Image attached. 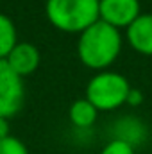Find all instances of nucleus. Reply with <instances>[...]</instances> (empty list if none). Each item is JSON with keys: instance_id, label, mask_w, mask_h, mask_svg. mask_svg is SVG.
<instances>
[{"instance_id": "f257e3e1", "label": "nucleus", "mask_w": 152, "mask_h": 154, "mask_svg": "<svg viewBox=\"0 0 152 154\" xmlns=\"http://www.w3.org/2000/svg\"><path fill=\"white\" fill-rule=\"evenodd\" d=\"M122 48V34L120 29L113 27L104 20L93 22L82 32H79L77 39V54L81 61L95 70L108 68L118 57Z\"/></svg>"}, {"instance_id": "f03ea898", "label": "nucleus", "mask_w": 152, "mask_h": 154, "mask_svg": "<svg viewBox=\"0 0 152 154\" xmlns=\"http://www.w3.org/2000/svg\"><path fill=\"white\" fill-rule=\"evenodd\" d=\"M45 13L57 29L82 32L99 20V0H47Z\"/></svg>"}, {"instance_id": "7ed1b4c3", "label": "nucleus", "mask_w": 152, "mask_h": 154, "mask_svg": "<svg viewBox=\"0 0 152 154\" xmlns=\"http://www.w3.org/2000/svg\"><path fill=\"white\" fill-rule=\"evenodd\" d=\"M131 84L127 77L113 70H99L86 84V99L99 109L108 111L127 100Z\"/></svg>"}, {"instance_id": "20e7f679", "label": "nucleus", "mask_w": 152, "mask_h": 154, "mask_svg": "<svg viewBox=\"0 0 152 154\" xmlns=\"http://www.w3.org/2000/svg\"><path fill=\"white\" fill-rule=\"evenodd\" d=\"M25 100L23 77H20L5 59H0V116L18 113Z\"/></svg>"}, {"instance_id": "39448f33", "label": "nucleus", "mask_w": 152, "mask_h": 154, "mask_svg": "<svg viewBox=\"0 0 152 154\" xmlns=\"http://www.w3.org/2000/svg\"><path fill=\"white\" fill-rule=\"evenodd\" d=\"M140 14V0H99V18L116 29L129 27Z\"/></svg>"}, {"instance_id": "423d86ee", "label": "nucleus", "mask_w": 152, "mask_h": 154, "mask_svg": "<svg viewBox=\"0 0 152 154\" xmlns=\"http://www.w3.org/2000/svg\"><path fill=\"white\" fill-rule=\"evenodd\" d=\"M39 59H41V54H39L38 47L29 43V41H18L5 57L9 66L20 77L32 74L38 68Z\"/></svg>"}, {"instance_id": "0eeeda50", "label": "nucleus", "mask_w": 152, "mask_h": 154, "mask_svg": "<svg viewBox=\"0 0 152 154\" xmlns=\"http://www.w3.org/2000/svg\"><path fill=\"white\" fill-rule=\"evenodd\" d=\"M127 39L140 54L152 56V13H141L127 27Z\"/></svg>"}, {"instance_id": "6e6552de", "label": "nucleus", "mask_w": 152, "mask_h": 154, "mask_svg": "<svg viewBox=\"0 0 152 154\" xmlns=\"http://www.w3.org/2000/svg\"><path fill=\"white\" fill-rule=\"evenodd\" d=\"M97 113H99V109L86 97L74 100L70 109H68L70 120L77 127H90V125H93V122L97 120Z\"/></svg>"}, {"instance_id": "1a4fd4ad", "label": "nucleus", "mask_w": 152, "mask_h": 154, "mask_svg": "<svg viewBox=\"0 0 152 154\" xmlns=\"http://www.w3.org/2000/svg\"><path fill=\"white\" fill-rule=\"evenodd\" d=\"M16 36L18 34L14 22L7 14L0 13V59H5L7 54L13 50V47L18 43Z\"/></svg>"}, {"instance_id": "9d476101", "label": "nucleus", "mask_w": 152, "mask_h": 154, "mask_svg": "<svg viewBox=\"0 0 152 154\" xmlns=\"http://www.w3.org/2000/svg\"><path fill=\"white\" fill-rule=\"evenodd\" d=\"M116 129H118V133H116L114 138L125 140V142H129L131 145H134L141 136H145V127H143V124H141L138 118H134V116H125V118H122V122L116 125Z\"/></svg>"}, {"instance_id": "9b49d317", "label": "nucleus", "mask_w": 152, "mask_h": 154, "mask_svg": "<svg viewBox=\"0 0 152 154\" xmlns=\"http://www.w3.org/2000/svg\"><path fill=\"white\" fill-rule=\"evenodd\" d=\"M0 154H29V149L20 138L9 134L0 140Z\"/></svg>"}, {"instance_id": "f8f14e48", "label": "nucleus", "mask_w": 152, "mask_h": 154, "mask_svg": "<svg viewBox=\"0 0 152 154\" xmlns=\"http://www.w3.org/2000/svg\"><path fill=\"white\" fill-rule=\"evenodd\" d=\"M100 154H136V151H134V145H131L129 142L120 138H111L102 147Z\"/></svg>"}, {"instance_id": "ddd939ff", "label": "nucleus", "mask_w": 152, "mask_h": 154, "mask_svg": "<svg viewBox=\"0 0 152 154\" xmlns=\"http://www.w3.org/2000/svg\"><path fill=\"white\" fill-rule=\"evenodd\" d=\"M127 104H131V106H140L141 102H143V93L138 90V88H132L131 86V90H129V95H127V100H125Z\"/></svg>"}, {"instance_id": "4468645a", "label": "nucleus", "mask_w": 152, "mask_h": 154, "mask_svg": "<svg viewBox=\"0 0 152 154\" xmlns=\"http://www.w3.org/2000/svg\"><path fill=\"white\" fill-rule=\"evenodd\" d=\"M9 136V120L5 116H0V140Z\"/></svg>"}]
</instances>
